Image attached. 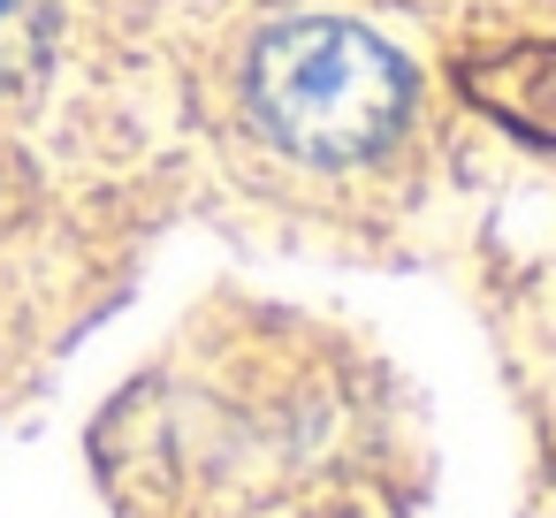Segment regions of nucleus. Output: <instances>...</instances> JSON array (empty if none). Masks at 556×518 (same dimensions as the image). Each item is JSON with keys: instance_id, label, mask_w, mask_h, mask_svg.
I'll return each mask as SVG.
<instances>
[{"instance_id": "1", "label": "nucleus", "mask_w": 556, "mask_h": 518, "mask_svg": "<svg viewBox=\"0 0 556 518\" xmlns=\"http://www.w3.org/2000/svg\"><path fill=\"white\" fill-rule=\"evenodd\" d=\"M404 100H412L404 62L358 24L305 16V24L267 31L252 54V108L267 138L320 168L381 153L404 123Z\"/></svg>"}, {"instance_id": "2", "label": "nucleus", "mask_w": 556, "mask_h": 518, "mask_svg": "<svg viewBox=\"0 0 556 518\" xmlns=\"http://www.w3.org/2000/svg\"><path fill=\"white\" fill-rule=\"evenodd\" d=\"M47 39H54L47 0H0V92H16V85L39 77Z\"/></svg>"}]
</instances>
